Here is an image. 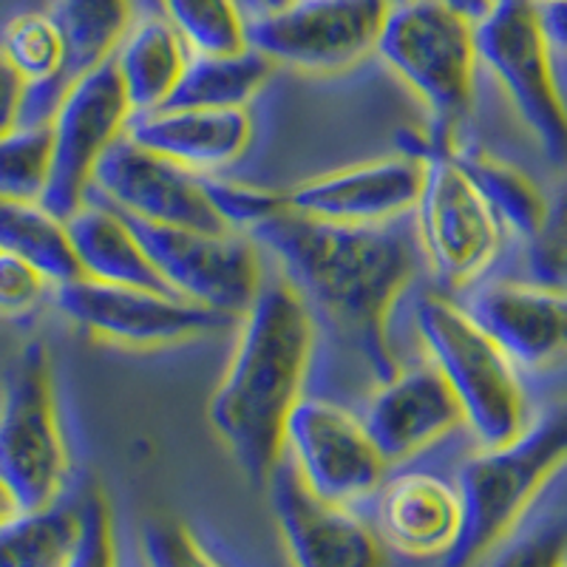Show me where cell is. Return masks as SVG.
<instances>
[{
	"mask_svg": "<svg viewBox=\"0 0 567 567\" xmlns=\"http://www.w3.org/2000/svg\"><path fill=\"white\" fill-rule=\"evenodd\" d=\"M140 554L145 567H221L199 536L174 516H151L140 528Z\"/></svg>",
	"mask_w": 567,
	"mask_h": 567,
	"instance_id": "cell-31",
	"label": "cell"
},
{
	"mask_svg": "<svg viewBox=\"0 0 567 567\" xmlns=\"http://www.w3.org/2000/svg\"><path fill=\"white\" fill-rule=\"evenodd\" d=\"M542 20H545L556 54H567V0L542 3Z\"/></svg>",
	"mask_w": 567,
	"mask_h": 567,
	"instance_id": "cell-38",
	"label": "cell"
},
{
	"mask_svg": "<svg viewBox=\"0 0 567 567\" xmlns=\"http://www.w3.org/2000/svg\"><path fill=\"white\" fill-rule=\"evenodd\" d=\"M284 457L312 494L338 505L378 494L389 471L363 417L327 398H301L287 423Z\"/></svg>",
	"mask_w": 567,
	"mask_h": 567,
	"instance_id": "cell-13",
	"label": "cell"
},
{
	"mask_svg": "<svg viewBox=\"0 0 567 567\" xmlns=\"http://www.w3.org/2000/svg\"><path fill=\"white\" fill-rule=\"evenodd\" d=\"M378 58L429 114V134L403 154L432 159L457 151V131L477 94V20L449 0H398L383 27Z\"/></svg>",
	"mask_w": 567,
	"mask_h": 567,
	"instance_id": "cell-3",
	"label": "cell"
},
{
	"mask_svg": "<svg viewBox=\"0 0 567 567\" xmlns=\"http://www.w3.org/2000/svg\"><path fill=\"white\" fill-rule=\"evenodd\" d=\"M65 567H120L114 511L100 488H91L80 503V536Z\"/></svg>",
	"mask_w": 567,
	"mask_h": 567,
	"instance_id": "cell-33",
	"label": "cell"
},
{
	"mask_svg": "<svg viewBox=\"0 0 567 567\" xmlns=\"http://www.w3.org/2000/svg\"><path fill=\"white\" fill-rule=\"evenodd\" d=\"M565 559L567 530L561 525H542V528L508 542L485 567H561Z\"/></svg>",
	"mask_w": 567,
	"mask_h": 567,
	"instance_id": "cell-36",
	"label": "cell"
},
{
	"mask_svg": "<svg viewBox=\"0 0 567 567\" xmlns=\"http://www.w3.org/2000/svg\"><path fill=\"white\" fill-rule=\"evenodd\" d=\"M23 89H27V83L20 80V74L12 69L9 58L0 49V131L18 125Z\"/></svg>",
	"mask_w": 567,
	"mask_h": 567,
	"instance_id": "cell-37",
	"label": "cell"
},
{
	"mask_svg": "<svg viewBox=\"0 0 567 567\" xmlns=\"http://www.w3.org/2000/svg\"><path fill=\"white\" fill-rule=\"evenodd\" d=\"M128 219L165 287L196 307L239 321L265 287L261 252L250 233H207Z\"/></svg>",
	"mask_w": 567,
	"mask_h": 567,
	"instance_id": "cell-9",
	"label": "cell"
},
{
	"mask_svg": "<svg viewBox=\"0 0 567 567\" xmlns=\"http://www.w3.org/2000/svg\"><path fill=\"white\" fill-rule=\"evenodd\" d=\"M91 196L151 225L233 233L213 207L205 176L142 148L128 134L100 159Z\"/></svg>",
	"mask_w": 567,
	"mask_h": 567,
	"instance_id": "cell-14",
	"label": "cell"
},
{
	"mask_svg": "<svg viewBox=\"0 0 567 567\" xmlns=\"http://www.w3.org/2000/svg\"><path fill=\"white\" fill-rule=\"evenodd\" d=\"M80 276L125 287L168 290L125 213L91 196L65 219ZM171 292V290H168Z\"/></svg>",
	"mask_w": 567,
	"mask_h": 567,
	"instance_id": "cell-21",
	"label": "cell"
},
{
	"mask_svg": "<svg viewBox=\"0 0 567 567\" xmlns=\"http://www.w3.org/2000/svg\"><path fill=\"white\" fill-rule=\"evenodd\" d=\"M284 3H287V0H241L247 18H258V14L272 12V9L284 7Z\"/></svg>",
	"mask_w": 567,
	"mask_h": 567,
	"instance_id": "cell-40",
	"label": "cell"
},
{
	"mask_svg": "<svg viewBox=\"0 0 567 567\" xmlns=\"http://www.w3.org/2000/svg\"><path fill=\"white\" fill-rule=\"evenodd\" d=\"M128 136L202 176H219L250 151L256 125L247 109H165L134 114Z\"/></svg>",
	"mask_w": 567,
	"mask_h": 567,
	"instance_id": "cell-20",
	"label": "cell"
},
{
	"mask_svg": "<svg viewBox=\"0 0 567 567\" xmlns=\"http://www.w3.org/2000/svg\"><path fill=\"white\" fill-rule=\"evenodd\" d=\"M508 230L474 185L457 156L425 159V179L414 205V239L449 292H468L494 267Z\"/></svg>",
	"mask_w": 567,
	"mask_h": 567,
	"instance_id": "cell-8",
	"label": "cell"
},
{
	"mask_svg": "<svg viewBox=\"0 0 567 567\" xmlns=\"http://www.w3.org/2000/svg\"><path fill=\"white\" fill-rule=\"evenodd\" d=\"M0 250L38 267L54 287L80 278L65 219L40 202L0 199Z\"/></svg>",
	"mask_w": 567,
	"mask_h": 567,
	"instance_id": "cell-24",
	"label": "cell"
},
{
	"mask_svg": "<svg viewBox=\"0 0 567 567\" xmlns=\"http://www.w3.org/2000/svg\"><path fill=\"white\" fill-rule=\"evenodd\" d=\"M54 290V284L34 265L0 250V316H27Z\"/></svg>",
	"mask_w": 567,
	"mask_h": 567,
	"instance_id": "cell-35",
	"label": "cell"
},
{
	"mask_svg": "<svg viewBox=\"0 0 567 567\" xmlns=\"http://www.w3.org/2000/svg\"><path fill=\"white\" fill-rule=\"evenodd\" d=\"M276 63L256 49L233 54H194L168 105L182 109H247L270 83Z\"/></svg>",
	"mask_w": 567,
	"mask_h": 567,
	"instance_id": "cell-23",
	"label": "cell"
},
{
	"mask_svg": "<svg viewBox=\"0 0 567 567\" xmlns=\"http://www.w3.org/2000/svg\"><path fill=\"white\" fill-rule=\"evenodd\" d=\"M267 488L292 567H386L378 530L354 514L352 505L312 494L287 457L276 465Z\"/></svg>",
	"mask_w": 567,
	"mask_h": 567,
	"instance_id": "cell-15",
	"label": "cell"
},
{
	"mask_svg": "<svg viewBox=\"0 0 567 567\" xmlns=\"http://www.w3.org/2000/svg\"><path fill=\"white\" fill-rule=\"evenodd\" d=\"M14 503H12V496L7 494V488H3V485H0V523H3V519H7L9 514H14Z\"/></svg>",
	"mask_w": 567,
	"mask_h": 567,
	"instance_id": "cell-41",
	"label": "cell"
},
{
	"mask_svg": "<svg viewBox=\"0 0 567 567\" xmlns=\"http://www.w3.org/2000/svg\"><path fill=\"white\" fill-rule=\"evenodd\" d=\"M0 49L23 83L69 80V45L52 12H23L9 20Z\"/></svg>",
	"mask_w": 567,
	"mask_h": 567,
	"instance_id": "cell-29",
	"label": "cell"
},
{
	"mask_svg": "<svg viewBox=\"0 0 567 567\" xmlns=\"http://www.w3.org/2000/svg\"><path fill=\"white\" fill-rule=\"evenodd\" d=\"M80 536V505L14 511L0 523V567H65Z\"/></svg>",
	"mask_w": 567,
	"mask_h": 567,
	"instance_id": "cell-27",
	"label": "cell"
},
{
	"mask_svg": "<svg viewBox=\"0 0 567 567\" xmlns=\"http://www.w3.org/2000/svg\"><path fill=\"white\" fill-rule=\"evenodd\" d=\"M561 567H567V559H565V565H561Z\"/></svg>",
	"mask_w": 567,
	"mask_h": 567,
	"instance_id": "cell-43",
	"label": "cell"
},
{
	"mask_svg": "<svg viewBox=\"0 0 567 567\" xmlns=\"http://www.w3.org/2000/svg\"><path fill=\"white\" fill-rule=\"evenodd\" d=\"M316 336V318L287 278L265 281L239 318L236 347L207 417L256 485H267L284 460L287 423L303 398Z\"/></svg>",
	"mask_w": 567,
	"mask_h": 567,
	"instance_id": "cell-2",
	"label": "cell"
},
{
	"mask_svg": "<svg viewBox=\"0 0 567 567\" xmlns=\"http://www.w3.org/2000/svg\"><path fill=\"white\" fill-rule=\"evenodd\" d=\"M69 468L52 358L43 343H29L0 392V485L18 511L52 508L69 483Z\"/></svg>",
	"mask_w": 567,
	"mask_h": 567,
	"instance_id": "cell-7",
	"label": "cell"
},
{
	"mask_svg": "<svg viewBox=\"0 0 567 567\" xmlns=\"http://www.w3.org/2000/svg\"><path fill=\"white\" fill-rule=\"evenodd\" d=\"M270 250L284 278L327 327L352 349L378 381L398 372L389 318L417 276V239L403 225H332L281 210L250 230Z\"/></svg>",
	"mask_w": 567,
	"mask_h": 567,
	"instance_id": "cell-1",
	"label": "cell"
},
{
	"mask_svg": "<svg viewBox=\"0 0 567 567\" xmlns=\"http://www.w3.org/2000/svg\"><path fill=\"white\" fill-rule=\"evenodd\" d=\"M52 298L58 310L89 336L131 349L171 347L239 323L168 290L103 284L83 276L58 284Z\"/></svg>",
	"mask_w": 567,
	"mask_h": 567,
	"instance_id": "cell-11",
	"label": "cell"
},
{
	"mask_svg": "<svg viewBox=\"0 0 567 567\" xmlns=\"http://www.w3.org/2000/svg\"><path fill=\"white\" fill-rule=\"evenodd\" d=\"M363 423L389 468L409 463L437 445L463 423V412L452 386L434 363L400 369L378 381L363 412Z\"/></svg>",
	"mask_w": 567,
	"mask_h": 567,
	"instance_id": "cell-18",
	"label": "cell"
},
{
	"mask_svg": "<svg viewBox=\"0 0 567 567\" xmlns=\"http://www.w3.org/2000/svg\"><path fill=\"white\" fill-rule=\"evenodd\" d=\"M394 3H398V0H394Z\"/></svg>",
	"mask_w": 567,
	"mask_h": 567,
	"instance_id": "cell-44",
	"label": "cell"
},
{
	"mask_svg": "<svg viewBox=\"0 0 567 567\" xmlns=\"http://www.w3.org/2000/svg\"><path fill=\"white\" fill-rule=\"evenodd\" d=\"M394 0H287L250 18V45L284 69L338 74L378 52Z\"/></svg>",
	"mask_w": 567,
	"mask_h": 567,
	"instance_id": "cell-10",
	"label": "cell"
},
{
	"mask_svg": "<svg viewBox=\"0 0 567 567\" xmlns=\"http://www.w3.org/2000/svg\"><path fill=\"white\" fill-rule=\"evenodd\" d=\"M463 307L523 372H545L567 361L565 287L536 278H483L465 292Z\"/></svg>",
	"mask_w": 567,
	"mask_h": 567,
	"instance_id": "cell-17",
	"label": "cell"
},
{
	"mask_svg": "<svg viewBox=\"0 0 567 567\" xmlns=\"http://www.w3.org/2000/svg\"><path fill=\"white\" fill-rule=\"evenodd\" d=\"M530 278L567 290V182L550 196L545 227L528 241Z\"/></svg>",
	"mask_w": 567,
	"mask_h": 567,
	"instance_id": "cell-34",
	"label": "cell"
},
{
	"mask_svg": "<svg viewBox=\"0 0 567 567\" xmlns=\"http://www.w3.org/2000/svg\"><path fill=\"white\" fill-rule=\"evenodd\" d=\"M52 179V125L0 131V199L43 202Z\"/></svg>",
	"mask_w": 567,
	"mask_h": 567,
	"instance_id": "cell-30",
	"label": "cell"
},
{
	"mask_svg": "<svg viewBox=\"0 0 567 567\" xmlns=\"http://www.w3.org/2000/svg\"><path fill=\"white\" fill-rule=\"evenodd\" d=\"M477 49L542 156L567 168V100L539 0H494L477 18Z\"/></svg>",
	"mask_w": 567,
	"mask_h": 567,
	"instance_id": "cell-6",
	"label": "cell"
},
{
	"mask_svg": "<svg viewBox=\"0 0 567 567\" xmlns=\"http://www.w3.org/2000/svg\"><path fill=\"white\" fill-rule=\"evenodd\" d=\"M185 38L194 54H233L250 49V18L241 0H148Z\"/></svg>",
	"mask_w": 567,
	"mask_h": 567,
	"instance_id": "cell-28",
	"label": "cell"
},
{
	"mask_svg": "<svg viewBox=\"0 0 567 567\" xmlns=\"http://www.w3.org/2000/svg\"><path fill=\"white\" fill-rule=\"evenodd\" d=\"M194 52L159 9L140 12L114 54L134 114L165 109L185 78Z\"/></svg>",
	"mask_w": 567,
	"mask_h": 567,
	"instance_id": "cell-22",
	"label": "cell"
},
{
	"mask_svg": "<svg viewBox=\"0 0 567 567\" xmlns=\"http://www.w3.org/2000/svg\"><path fill=\"white\" fill-rule=\"evenodd\" d=\"M140 0H54L49 12L63 29L69 45V80L114 60L116 49L134 27Z\"/></svg>",
	"mask_w": 567,
	"mask_h": 567,
	"instance_id": "cell-26",
	"label": "cell"
},
{
	"mask_svg": "<svg viewBox=\"0 0 567 567\" xmlns=\"http://www.w3.org/2000/svg\"><path fill=\"white\" fill-rule=\"evenodd\" d=\"M454 156L480 187V194L494 207L505 230L516 239L534 241L536 233L545 227L550 210V199L542 194V187L525 171L480 148H460L457 145Z\"/></svg>",
	"mask_w": 567,
	"mask_h": 567,
	"instance_id": "cell-25",
	"label": "cell"
},
{
	"mask_svg": "<svg viewBox=\"0 0 567 567\" xmlns=\"http://www.w3.org/2000/svg\"><path fill=\"white\" fill-rule=\"evenodd\" d=\"M425 162L392 154L312 176L287 190V207L332 225H392L414 213Z\"/></svg>",
	"mask_w": 567,
	"mask_h": 567,
	"instance_id": "cell-16",
	"label": "cell"
},
{
	"mask_svg": "<svg viewBox=\"0 0 567 567\" xmlns=\"http://www.w3.org/2000/svg\"><path fill=\"white\" fill-rule=\"evenodd\" d=\"M417 336L423 341L429 363H434L463 412V423L480 449H496L528 429L534 420L523 369L511 361L494 338L474 321L463 303L454 298H420Z\"/></svg>",
	"mask_w": 567,
	"mask_h": 567,
	"instance_id": "cell-4",
	"label": "cell"
},
{
	"mask_svg": "<svg viewBox=\"0 0 567 567\" xmlns=\"http://www.w3.org/2000/svg\"><path fill=\"white\" fill-rule=\"evenodd\" d=\"M539 3H556V0H539Z\"/></svg>",
	"mask_w": 567,
	"mask_h": 567,
	"instance_id": "cell-42",
	"label": "cell"
},
{
	"mask_svg": "<svg viewBox=\"0 0 567 567\" xmlns=\"http://www.w3.org/2000/svg\"><path fill=\"white\" fill-rule=\"evenodd\" d=\"M374 530L409 559H440L463 536L465 505L457 480L434 471H400L374 494Z\"/></svg>",
	"mask_w": 567,
	"mask_h": 567,
	"instance_id": "cell-19",
	"label": "cell"
},
{
	"mask_svg": "<svg viewBox=\"0 0 567 567\" xmlns=\"http://www.w3.org/2000/svg\"><path fill=\"white\" fill-rule=\"evenodd\" d=\"M565 463L567 400L536 414L511 443L471 454L457 471L465 505L463 536L443 559V567H474L499 548Z\"/></svg>",
	"mask_w": 567,
	"mask_h": 567,
	"instance_id": "cell-5",
	"label": "cell"
},
{
	"mask_svg": "<svg viewBox=\"0 0 567 567\" xmlns=\"http://www.w3.org/2000/svg\"><path fill=\"white\" fill-rule=\"evenodd\" d=\"M134 109L114 60L80 74L52 120V179L40 205L69 219L91 199L94 171L114 142L128 134Z\"/></svg>",
	"mask_w": 567,
	"mask_h": 567,
	"instance_id": "cell-12",
	"label": "cell"
},
{
	"mask_svg": "<svg viewBox=\"0 0 567 567\" xmlns=\"http://www.w3.org/2000/svg\"><path fill=\"white\" fill-rule=\"evenodd\" d=\"M454 9H460V12H465L468 18H483L485 12H488V7L494 3V0H449Z\"/></svg>",
	"mask_w": 567,
	"mask_h": 567,
	"instance_id": "cell-39",
	"label": "cell"
},
{
	"mask_svg": "<svg viewBox=\"0 0 567 567\" xmlns=\"http://www.w3.org/2000/svg\"><path fill=\"white\" fill-rule=\"evenodd\" d=\"M205 182L213 207L219 210L233 233H250L261 221L272 219L276 213L287 210V194H278L270 187L245 185V182L219 179V176H205Z\"/></svg>",
	"mask_w": 567,
	"mask_h": 567,
	"instance_id": "cell-32",
	"label": "cell"
}]
</instances>
